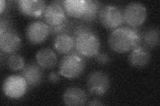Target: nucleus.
Returning a JSON list of instances; mask_svg holds the SVG:
<instances>
[{"instance_id": "nucleus-1", "label": "nucleus", "mask_w": 160, "mask_h": 106, "mask_svg": "<svg viewBox=\"0 0 160 106\" xmlns=\"http://www.w3.org/2000/svg\"><path fill=\"white\" fill-rule=\"evenodd\" d=\"M143 35L134 27H118L110 33L108 43L112 50L117 53H125L142 46Z\"/></svg>"}, {"instance_id": "nucleus-2", "label": "nucleus", "mask_w": 160, "mask_h": 106, "mask_svg": "<svg viewBox=\"0 0 160 106\" xmlns=\"http://www.w3.org/2000/svg\"><path fill=\"white\" fill-rule=\"evenodd\" d=\"M86 67L83 58L74 50L64 56L59 64V72L61 76L72 79L82 75Z\"/></svg>"}, {"instance_id": "nucleus-3", "label": "nucleus", "mask_w": 160, "mask_h": 106, "mask_svg": "<svg viewBox=\"0 0 160 106\" xmlns=\"http://www.w3.org/2000/svg\"><path fill=\"white\" fill-rule=\"evenodd\" d=\"M74 39L75 49L80 56L92 57L99 53L100 42L95 32L79 35Z\"/></svg>"}, {"instance_id": "nucleus-4", "label": "nucleus", "mask_w": 160, "mask_h": 106, "mask_svg": "<svg viewBox=\"0 0 160 106\" xmlns=\"http://www.w3.org/2000/svg\"><path fill=\"white\" fill-rule=\"evenodd\" d=\"M98 17L100 23L108 29H116L124 23L122 11L113 5H107L100 9Z\"/></svg>"}, {"instance_id": "nucleus-5", "label": "nucleus", "mask_w": 160, "mask_h": 106, "mask_svg": "<svg viewBox=\"0 0 160 106\" xmlns=\"http://www.w3.org/2000/svg\"><path fill=\"white\" fill-rule=\"evenodd\" d=\"M28 86L26 80L22 75H13L4 80L2 90L8 98L19 99L26 93Z\"/></svg>"}, {"instance_id": "nucleus-6", "label": "nucleus", "mask_w": 160, "mask_h": 106, "mask_svg": "<svg viewBox=\"0 0 160 106\" xmlns=\"http://www.w3.org/2000/svg\"><path fill=\"white\" fill-rule=\"evenodd\" d=\"M124 22L131 27L142 25L147 18V9L143 4L138 2L129 3L123 12Z\"/></svg>"}, {"instance_id": "nucleus-7", "label": "nucleus", "mask_w": 160, "mask_h": 106, "mask_svg": "<svg viewBox=\"0 0 160 106\" xmlns=\"http://www.w3.org/2000/svg\"><path fill=\"white\" fill-rule=\"evenodd\" d=\"M109 85V78L106 73L95 71L89 74L87 86L91 94L95 95H103L108 91Z\"/></svg>"}, {"instance_id": "nucleus-8", "label": "nucleus", "mask_w": 160, "mask_h": 106, "mask_svg": "<svg viewBox=\"0 0 160 106\" xmlns=\"http://www.w3.org/2000/svg\"><path fill=\"white\" fill-rule=\"evenodd\" d=\"M43 16L49 26H56L68 19L63 6V1H54L47 6Z\"/></svg>"}, {"instance_id": "nucleus-9", "label": "nucleus", "mask_w": 160, "mask_h": 106, "mask_svg": "<svg viewBox=\"0 0 160 106\" xmlns=\"http://www.w3.org/2000/svg\"><path fill=\"white\" fill-rule=\"evenodd\" d=\"M49 34V26L43 21L32 22L28 25L26 29V37L28 41L33 44L43 43Z\"/></svg>"}, {"instance_id": "nucleus-10", "label": "nucleus", "mask_w": 160, "mask_h": 106, "mask_svg": "<svg viewBox=\"0 0 160 106\" xmlns=\"http://www.w3.org/2000/svg\"><path fill=\"white\" fill-rule=\"evenodd\" d=\"M18 5L22 14L35 18L41 17L47 7L46 2L42 0H19Z\"/></svg>"}, {"instance_id": "nucleus-11", "label": "nucleus", "mask_w": 160, "mask_h": 106, "mask_svg": "<svg viewBox=\"0 0 160 106\" xmlns=\"http://www.w3.org/2000/svg\"><path fill=\"white\" fill-rule=\"evenodd\" d=\"M21 45V39L13 30L0 34V48L3 53L13 54L18 51Z\"/></svg>"}, {"instance_id": "nucleus-12", "label": "nucleus", "mask_w": 160, "mask_h": 106, "mask_svg": "<svg viewBox=\"0 0 160 106\" xmlns=\"http://www.w3.org/2000/svg\"><path fill=\"white\" fill-rule=\"evenodd\" d=\"M42 69L38 63L31 62L25 66L21 74L26 80L28 86H37L42 82L43 76Z\"/></svg>"}, {"instance_id": "nucleus-13", "label": "nucleus", "mask_w": 160, "mask_h": 106, "mask_svg": "<svg viewBox=\"0 0 160 106\" xmlns=\"http://www.w3.org/2000/svg\"><path fill=\"white\" fill-rule=\"evenodd\" d=\"M63 101L67 105H84L88 101V96L82 89L72 87L65 91L63 94Z\"/></svg>"}, {"instance_id": "nucleus-14", "label": "nucleus", "mask_w": 160, "mask_h": 106, "mask_svg": "<svg viewBox=\"0 0 160 106\" xmlns=\"http://www.w3.org/2000/svg\"><path fill=\"white\" fill-rule=\"evenodd\" d=\"M151 58V54L148 49L140 46L132 50L128 57V61L130 65L135 68H143L147 66Z\"/></svg>"}, {"instance_id": "nucleus-15", "label": "nucleus", "mask_w": 160, "mask_h": 106, "mask_svg": "<svg viewBox=\"0 0 160 106\" xmlns=\"http://www.w3.org/2000/svg\"><path fill=\"white\" fill-rule=\"evenodd\" d=\"M65 12L69 17L81 19L88 8L87 0H66L63 1Z\"/></svg>"}, {"instance_id": "nucleus-16", "label": "nucleus", "mask_w": 160, "mask_h": 106, "mask_svg": "<svg viewBox=\"0 0 160 106\" xmlns=\"http://www.w3.org/2000/svg\"><path fill=\"white\" fill-rule=\"evenodd\" d=\"M36 59L38 64L44 69L53 68L58 62L56 53L49 48L40 49L36 53Z\"/></svg>"}, {"instance_id": "nucleus-17", "label": "nucleus", "mask_w": 160, "mask_h": 106, "mask_svg": "<svg viewBox=\"0 0 160 106\" xmlns=\"http://www.w3.org/2000/svg\"><path fill=\"white\" fill-rule=\"evenodd\" d=\"M53 47L60 54H68L74 50L75 39L68 33L58 35L54 39Z\"/></svg>"}, {"instance_id": "nucleus-18", "label": "nucleus", "mask_w": 160, "mask_h": 106, "mask_svg": "<svg viewBox=\"0 0 160 106\" xmlns=\"http://www.w3.org/2000/svg\"><path fill=\"white\" fill-rule=\"evenodd\" d=\"M143 41L146 47L153 48L157 47L159 43V30L158 28L149 29L144 34Z\"/></svg>"}, {"instance_id": "nucleus-19", "label": "nucleus", "mask_w": 160, "mask_h": 106, "mask_svg": "<svg viewBox=\"0 0 160 106\" xmlns=\"http://www.w3.org/2000/svg\"><path fill=\"white\" fill-rule=\"evenodd\" d=\"M88 8L86 13L80 19L86 21H92L96 18L100 10V3L98 1L87 0Z\"/></svg>"}, {"instance_id": "nucleus-20", "label": "nucleus", "mask_w": 160, "mask_h": 106, "mask_svg": "<svg viewBox=\"0 0 160 106\" xmlns=\"http://www.w3.org/2000/svg\"><path fill=\"white\" fill-rule=\"evenodd\" d=\"M8 66L13 71H19L25 67L24 58L19 54H12L8 59Z\"/></svg>"}, {"instance_id": "nucleus-21", "label": "nucleus", "mask_w": 160, "mask_h": 106, "mask_svg": "<svg viewBox=\"0 0 160 106\" xmlns=\"http://www.w3.org/2000/svg\"><path fill=\"white\" fill-rule=\"evenodd\" d=\"M68 26L69 21L68 19H67L62 24L56 25V26H49L50 34L53 35H58L63 33H68L66 31H68Z\"/></svg>"}, {"instance_id": "nucleus-22", "label": "nucleus", "mask_w": 160, "mask_h": 106, "mask_svg": "<svg viewBox=\"0 0 160 106\" xmlns=\"http://www.w3.org/2000/svg\"><path fill=\"white\" fill-rule=\"evenodd\" d=\"M93 32L94 31L92 27H90L87 25L80 23L77 25L76 26L74 27L73 33H72V37H73V39H75L78 36H79V35L86 33H93Z\"/></svg>"}, {"instance_id": "nucleus-23", "label": "nucleus", "mask_w": 160, "mask_h": 106, "mask_svg": "<svg viewBox=\"0 0 160 106\" xmlns=\"http://www.w3.org/2000/svg\"><path fill=\"white\" fill-rule=\"evenodd\" d=\"M11 25L10 20L7 18H2L1 21H0V34L10 31V30H13L11 27Z\"/></svg>"}, {"instance_id": "nucleus-24", "label": "nucleus", "mask_w": 160, "mask_h": 106, "mask_svg": "<svg viewBox=\"0 0 160 106\" xmlns=\"http://www.w3.org/2000/svg\"><path fill=\"white\" fill-rule=\"evenodd\" d=\"M96 60L100 65H106L109 63L110 58L109 57V55L106 53H98L96 55Z\"/></svg>"}, {"instance_id": "nucleus-25", "label": "nucleus", "mask_w": 160, "mask_h": 106, "mask_svg": "<svg viewBox=\"0 0 160 106\" xmlns=\"http://www.w3.org/2000/svg\"><path fill=\"white\" fill-rule=\"evenodd\" d=\"M60 80V74L57 72H52L48 76V80L51 83H57Z\"/></svg>"}, {"instance_id": "nucleus-26", "label": "nucleus", "mask_w": 160, "mask_h": 106, "mask_svg": "<svg viewBox=\"0 0 160 106\" xmlns=\"http://www.w3.org/2000/svg\"><path fill=\"white\" fill-rule=\"evenodd\" d=\"M88 105H103V104L100 102L98 100L94 99L92 101H90V102L88 104Z\"/></svg>"}, {"instance_id": "nucleus-27", "label": "nucleus", "mask_w": 160, "mask_h": 106, "mask_svg": "<svg viewBox=\"0 0 160 106\" xmlns=\"http://www.w3.org/2000/svg\"><path fill=\"white\" fill-rule=\"evenodd\" d=\"M0 6H1V9H0V13L2 14L3 12H4L5 9H6V2L3 1V0H1V1H0Z\"/></svg>"}]
</instances>
